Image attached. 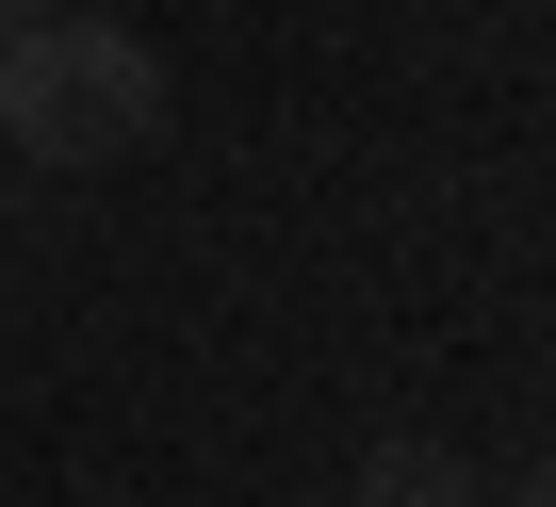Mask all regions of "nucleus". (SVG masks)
<instances>
[{
    "mask_svg": "<svg viewBox=\"0 0 556 507\" xmlns=\"http://www.w3.org/2000/svg\"><path fill=\"white\" fill-rule=\"evenodd\" d=\"M34 17H66V0H0V50H17V34H34Z\"/></svg>",
    "mask_w": 556,
    "mask_h": 507,
    "instance_id": "7ed1b4c3",
    "label": "nucleus"
},
{
    "mask_svg": "<svg viewBox=\"0 0 556 507\" xmlns=\"http://www.w3.org/2000/svg\"><path fill=\"white\" fill-rule=\"evenodd\" d=\"M344 507H475V458H442V442H377V458L344 474Z\"/></svg>",
    "mask_w": 556,
    "mask_h": 507,
    "instance_id": "f03ea898",
    "label": "nucleus"
},
{
    "mask_svg": "<svg viewBox=\"0 0 556 507\" xmlns=\"http://www.w3.org/2000/svg\"><path fill=\"white\" fill-rule=\"evenodd\" d=\"M164 131V50L115 34V17H34L0 50V148L34 164H131Z\"/></svg>",
    "mask_w": 556,
    "mask_h": 507,
    "instance_id": "f257e3e1",
    "label": "nucleus"
},
{
    "mask_svg": "<svg viewBox=\"0 0 556 507\" xmlns=\"http://www.w3.org/2000/svg\"><path fill=\"white\" fill-rule=\"evenodd\" d=\"M507 507H556V458H540V474H523V491H507Z\"/></svg>",
    "mask_w": 556,
    "mask_h": 507,
    "instance_id": "20e7f679",
    "label": "nucleus"
}]
</instances>
